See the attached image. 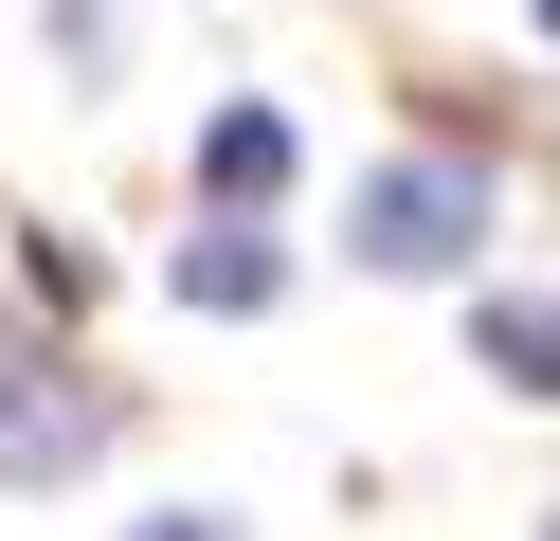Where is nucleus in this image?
<instances>
[{"label": "nucleus", "instance_id": "obj_6", "mask_svg": "<svg viewBox=\"0 0 560 541\" xmlns=\"http://www.w3.org/2000/svg\"><path fill=\"white\" fill-rule=\"evenodd\" d=\"M145 541H218V524H145Z\"/></svg>", "mask_w": 560, "mask_h": 541}, {"label": "nucleus", "instance_id": "obj_3", "mask_svg": "<svg viewBox=\"0 0 560 541\" xmlns=\"http://www.w3.org/2000/svg\"><path fill=\"white\" fill-rule=\"evenodd\" d=\"M290 289V252L254 235V216H218V235H182V307H271Z\"/></svg>", "mask_w": 560, "mask_h": 541}, {"label": "nucleus", "instance_id": "obj_7", "mask_svg": "<svg viewBox=\"0 0 560 541\" xmlns=\"http://www.w3.org/2000/svg\"><path fill=\"white\" fill-rule=\"evenodd\" d=\"M542 36H560V0H542Z\"/></svg>", "mask_w": 560, "mask_h": 541}, {"label": "nucleus", "instance_id": "obj_5", "mask_svg": "<svg viewBox=\"0 0 560 541\" xmlns=\"http://www.w3.org/2000/svg\"><path fill=\"white\" fill-rule=\"evenodd\" d=\"M470 343H488V379L560 397V307H524V289H488V307H470Z\"/></svg>", "mask_w": 560, "mask_h": 541}, {"label": "nucleus", "instance_id": "obj_1", "mask_svg": "<svg viewBox=\"0 0 560 541\" xmlns=\"http://www.w3.org/2000/svg\"><path fill=\"white\" fill-rule=\"evenodd\" d=\"M343 235H362V271H470V235H488V163L416 144V163H380L362 199H343Z\"/></svg>", "mask_w": 560, "mask_h": 541}, {"label": "nucleus", "instance_id": "obj_4", "mask_svg": "<svg viewBox=\"0 0 560 541\" xmlns=\"http://www.w3.org/2000/svg\"><path fill=\"white\" fill-rule=\"evenodd\" d=\"M199 180H218V199L254 216L271 180H290V108H218V127H199Z\"/></svg>", "mask_w": 560, "mask_h": 541}, {"label": "nucleus", "instance_id": "obj_8", "mask_svg": "<svg viewBox=\"0 0 560 541\" xmlns=\"http://www.w3.org/2000/svg\"><path fill=\"white\" fill-rule=\"evenodd\" d=\"M542 541H560V524H542Z\"/></svg>", "mask_w": 560, "mask_h": 541}, {"label": "nucleus", "instance_id": "obj_2", "mask_svg": "<svg viewBox=\"0 0 560 541\" xmlns=\"http://www.w3.org/2000/svg\"><path fill=\"white\" fill-rule=\"evenodd\" d=\"M91 451H109V397L55 343H0V487H55V469H91Z\"/></svg>", "mask_w": 560, "mask_h": 541}]
</instances>
